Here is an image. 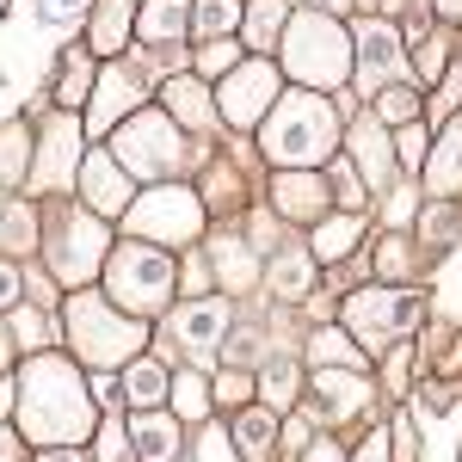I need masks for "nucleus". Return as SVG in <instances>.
I'll return each mask as SVG.
<instances>
[{
  "label": "nucleus",
  "instance_id": "nucleus-1",
  "mask_svg": "<svg viewBox=\"0 0 462 462\" xmlns=\"http://www.w3.org/2000/svg\"><path fill=\"white\" fill-rule=\"evenodd\" d=\"M87 420L93 413H87V394L69 376V364L37 357L32 370H25V431L50 444V438H80Z\"/></svg>",
  "mask_w": 462,
  "mask_h": 462
},
{
  "label": "nucleus",
  "instance_id": "nucleus-2",
  "mask_svg": "<svg viewBox=\"0 0 462 462\" xmlns=\"http://www.w3.org/2000/svg\"><path fill=\"white\" fill-rule=\"evenodd\" d=\"M265 154L278 167H315L333 154V111L315 93H290L278 99V111L265 117Z\"/></svg>",
  "mask_w": 462,
  "mask_h": 462
},
{
  "label": "nucleus",
  "instance_id": "nucleus-3",
  "mask_svg": "<svg viewBox=\"0 0 462 462\" xmlns=\"http://www.w3.org/2000/svg\"><path fill=\"white\" fill-rule=\"evenodd\" d=\"M290 74L296 80H309V87H339L346 80V69H352V56H346V37H339V25L333 19H296L290 25Z\"/></svg>",
  "mask_w": 462,
  "mask_h": 462
},
{
  "label": "nucleus",
  "instance_id": "nucleus-4",
  "mask_svg": "<svg viewBox=\"0 0 462 462\" xmlns=\"http://www.w3.org/2000/svg\"><path fill=\"white\" fill-rule=\"evenodd\" d=\"M69 333L93 364H117V357H130V346L143 339V333L117 315L111 302H99V296H74L69 302Z\"/></svg>",
  "mask_w": 462,
  "mask_h": 462
},
{
  "label": "nucleus",
  "instance_id": "nucleus-5",
  "mask_svg": "<svg viewBox=\"0 0 462 462\" xmlns=\"http://www.w3.org/2000/svg\"><path fill=\"white\" fill-rule=\"evenodd\" d=\"M167 290H173V259L161 247H117V259H111V296L124 309H154V302H167Z\"/></svg>",
  "mask_w": 462,
  "mask_h": 462
},
{
  "label": "nucleus",
  "instance_id": "nucleus-6",
  "mask_svg": "<svg viewBox=\"0 0 462 462\" xmlns=\"http://www.w3.org/2000/svg\"><path fill=\"white\" fill-rule=\"evenodd\" d=\"M346 320H352V333L364 346H383L389 333H407L420 320V302L407 290H364V296H352V315Z\"/></svg>",
  "mask_w": 462,
  "mask_h": 462
},
{
  "label": "nucleus",
  "instance_id": "nucleus-7",
  "mask_svg": "<svg viewBox=\"0 0 462 462\" xmlns=\"http://www.w3.org/2000/svg\"><path fill=\"white\" fill-rule=\"evenodd\" d=\"M117 154H124L130 173H167L179 161V130L167 117H136V124L117 136Z\"/></svg>",
  "mask_w": 462,
  "mask_h": 462
},
{
  "label": "nucleus",
  "instance_id": "nucleus-8",
  "mask_svg": "<svg viewBox=\"0 0 462 462\" xmlns=\"http://www.w3.org/2000/svg\"><path fill=\"white\" fill-rule=\"evenodd\" d=\"M136 228L143 235H167V241H191L198 235V204H191V191H148L143 204H136Z\"/></svg>",
  "mask_w": 462,
  "mask_h": 462
},
{
  "label": "nucleus",
  "instance_id": "nucleus-9",
  "mask_svg": "<svg viewBox=\"0 0 462 462\" xmlns=\"http://www.w3.org/2000/svg\"><path fill=\"white\" fill-rule=\"evenodd\" d=\"M99 247H106V235H99V222L93 216H69L62 228H56V247H50V259H56V272L62 278H87L93 265H99Z\"/></svg>",
  "mask_w": 462,
  "mask_h": 462
},
{
  "label": "nucleus",
  "instance_id": "nucleus-10",
  "mask_svg": "<svg viewBox=\"0 0 462 462\" xmlns=\"http://www.w3.org/2000/svg\"><path fill=\"white\" fill-rule=\"evenodd\" d=\"M272 93H278V74L265 69V62H247V69L222 87V117L228 124H259L265 106H272Z\"/></svg>",
  "mask_w": 462,
  "mask_h": 462
},
{
  "label": "nucleus",
  "instance_id": "nucleus-11",
  "mask_svg": "<svg viewBox=\"0 0 462 462\" xmlns=\"http://www.w3.org/2000/svg\"><path fill=\"white\" fill-rule=\"evenodd\" d=\"M87 204L99 216H117L130 204V179H124V167H117L111 154H93V161H87Z\"/></svg>",
  "mask_w": 462,
  "mask_h": 462
},
{
  "label": "nucleus",
  "instance_id": "nucleus-12",
  "mask_svg": "<svg viewBox=\"0 0 462 462\" xmlns=\"http://www.w3.org/2000/svg\"><path fill=\"white\" fill-rule=\"evenodd\" d=\"M74 161H80V130H74L69 117H56V130L43 136V167H37V185L50 191V185H69Z\"/></svg>",
  "mask_w": 462,
  "mask_h": 462
},
{
  "label": "nucleus",
  "instance_id": "nucleus-13",
  "mask_svg": "<svg viewBox=\"0 0 462 462\" xmlns=\"http://www.w3.org/2000/svg\"><path fill=\"white\" fill-rule=\"evenodd\" d=\"M222 327H228V309L222 302H191V309L173 315V333L185 346H198V352H210L216 339H222Z\"/></svg>",
  "mask_w": 462,
  "mask_h": 462
},
{
  "label": "nucleus",
  "instance_id": "nucleus-14",
  "mask_svg": "<svg viewBox=\"0 0 462 462\" xmlns=\"http://www.w3.org/2000/svg\"><path fill=\"white\" fill-rule=\"evenodd\" d=\"M394 32L389 25H357V69H364V80H383V74H394Z\"/></svg>",
  "mask_w": 462,
  "mask_h": 462
},
{
  "label": "nucleus",
  "instance_id": "nucleus-15",
  "mask_svg": "<svg viewBox=\"0 0 462 462\" xmlns=\"http://www.w3.org/2000/svg\"><path fill=\"white\" fill-rule=\"evenodd\" d=\"M130 106H136V80L130 74H106L99 93H93V130H111Z\"/></svg>",
  "mask_w": 462,
  "mask_h": 462
},
{
  "label": "nucleus",
  "instance_id": "nucleus-16",
  "mask_svg": "<svg viewBox=\"0 0 462 462\" xmlns=\"http://www.w3.org/2000/svg\"><path fill=\"white\" fill-rule=\"evenodd\" d=\"M185 25H191V6H185V0H148V13H143L148 43H173Z\"/></svg>",
  "mask_w": 462,
  "mask_h": 462
},
{
  "label": "nucleus",
  "instance_id": "nucleus-17",
  "mask_svg": "<svg viewBox=\"0 0 462 462\" xmlns=\"http://www.w3.org/2000/svg\"><path fill=\"white\" fill-rule=\"evenodd\" d=\"M124 37H130V0H99V13H93V50H124Z\"/></svg>",
  "mask_w": 462,
  "mask_h": 462
},
{
  "label": "nucleus",
  "instance_id": "nucleus-18",
  "mask_svg": "<svg viewBox=\"0 0 462 462\" xmlns=\"http://www.w3.org/2000/svg\"><path fill=\"white\" fill-rule=\"evenodd\" d=\"M320 198H327V185L309 173H284L278 179V204H284V216H320Z\"/></svg>",
  "mask_w": 462,
  "mask_h": 462
},
{
  "label": "nucleus",
  "instance_id": "nucleus-19",
  "mask_svg": "<svg viewBox=\"0 0 462 462\" xmlns=\"http://www.w3.org/2000/svg\"><path fill=\"white\" fill-rule=\"evenodd\" d=\"M352 161L364 167V179H370V185H383L389 154H383V130H376V124H357V130H352Z\"/></svg>",
  "mask_w": 462,
  "mask_h": 462
},
{
  "label": "nucleus",
  "instance_id": "nucleus-20",
  "mask_svg": "<svg viewBox=\"0 0 462 462\" xmlns=\"http://www.w3.org/2000/svg\"><path fill=\"white\" fill-rule=\"evenodd\" d=\"M315 278V253H278V265H272V290L278 296H302Z\"/></svg>",
  "mask_w": 462,
  "mask_h": 462
},
{
  "label": "nucleus",
  "instance_id": "nucleus-21",
  "mask_svg": "<svg viewBox=\"0 0 462 462\" xmlns=\"http://www.w3.org/2000/svg\"><path fill=\"white\" fill-rule=\"evenodd\" d=\"M315 383H320V394H327V413H352L357 401H364V383H357L352 370H320Z\"/></svg>",
  "mask_w": 462,
  "mask_h": 462
},
{
  "label": "nucleus",
  "instance_id": "nucleus-22",
  "mask_svg": "<svg viewBox=\"0 0 462 462\" xmlns=\"http://www.w3.org/2000/svg\"><path fill=\"white\" fill-rule=\"evenodd\" d=\"M136 444H143V462H173L179 426L173 420H143V426H136Z\"/></svg>",
  "mask_w": 462,
  "mask_h": 462
},
{
  "label": "nucleus",
  "instance_id": "nucleus-23",
  "mask_svg": "<svg viewBox=\"0 0 462 462\" xmlns=\"http://www.w3.org/2000/svg\"><path fill=\"white\" fill-rule=\"evenodd\" d=\"M161 99H167V106H173L179 117H185V124H210V117H216V111H210V99H204V87H198V80H173V87H167Z\"/></svg>",
  "mask_w": 462,
  "mask_h": 462
},
{
  "label": "nucleus",
  "instance_id": "nucleus-24",
  "mask_svg": "<svg viewBox=\"0 0 462 462\" xmlns=\"http://www.w3.org/2000/svg\"><path fill=\"white\" fill-rule=\"evenodd\" d=\"M444 154H438V167H431V185L438 191H450V185H462V117L450 124V136H444Z\"/></svg>",
  "mask_w": 462,
  "mask_h": 462
},
{
  "label": "nucleus",
  "instance_id": "nucleus-25",
  "mask_svg": "<svg viewBox=\"0 0 462 462\" xmlns=\"http://www.w3.org/2000/svg\"><path fill=\"white\" fill-rule=\"evenodd\" d=\"M25 167H32V136H25V130H6V136H0V179L13 185Z\"/></svg>",
  "mask_w": 462,
  "mask_h": 462
},
{
  "label": "nucleus",
  "instance_id": "nucleus-26",
  "mask_svg": "<svg viewBox=\"0 0 462 462\" xmlns=\"http://www.w3.org/2000/svg\"><path fill=\"white\" fill-rule=\"evenodd\" d=\"M210 259H216V265H222V278H228V284H235V290H241V284H247V278H253V259H247V253H241V241H216V247H210Z\"/></svg>",
  "mask_w": 462,
  "mask_h": 462
},
{
  "label": "nucleus",
  "instance_id": "nucleus-27",
  "mask_svg": "<svg viewBox=\"0 0 462 462\" xmlns=\"http://www.w3.org/2000/svg\"><path fill=\"white\" fill-rule=\"evenodd\" d=\"M161 394H167V376H161V364H136V370H130V401H136V407H154Z\"/></svg>",
  "mask_w": 462,
  "mask_h": 462
},
{
  "label": "nucleus",
  "instance_id": "nucleus-28",
  "mask_svg": "<svg viewBox=\"0 0 462 462\" xmlns=\"http://www.w3.org/2000/svg\"><path fill=\"white\" fill-rule=\"evenodd\" d=\"M235 19H241V6H235V0H204V6H198V32H204V37L235 32Z\"/></svg>",
  "mask_w": 462,
  "mask_h": 462
},
{
  "label": "nucleus",
  "instance_id": "nucleus-29",
  "mask_svg": "<svg viewBox=\"0 0 462 462\" xmlns=\"http://www.w3.org/2000/svg\"><path fill=\"white\" fill-rule=\"evenodd\" d=\"M0 241H6L13 253H25L37 241V216L32 210H6V216H0Z\"/></svg>",
  "mask_w": 462,
  "mask_h": 462
},
{
  "label": "nucleus",
  "instance_id": "nucleus-30",
  "mask_svg": "<svg viewBox=\"0 0 462 462\" xmlns=\"http://www.w3.org/2000/svg\"><path fill=\"white\" fill-rule=\"evenodd\" d=\"M352 241H357V222H352V216H339V222H327V228L315 235V253H320V259H339Z\"/></svg>",
  "mask_w": 462,
  "mask_h": 462
},
{
  "label": "nucleus",
  "instance_id": "nucleus-31",
  "mask_svg": "<svg viewBox=\"0 0 462 462\" xmlns=\"http://www.w3.org/2000/svg\"><path fill=\"white\" fill-rule=\"evenodd\" d=\"M315 357H320V364H346V370H352V364H364V346H352L346 333H320Z\"/></svg>",
  "mask_w": 462,
  "mask_h": 462
},
{
  "label": "nucleus",
  "instance_id": "nucleus-32",
  "mask_svg": "<svg viewBox=\"0 0 462 462\" xmlns=\"http://www.w3.org/2000/svg\"><path fill=\"white\" fill-rule=\"evenodd\" d=\"M235 62H241V50H235L228 37H210V43L198 50V69H204V74H228Z\"/></svg>",
  "mask_w": 462,
  "mask_h": 462
},
{
  "label": "nucleus",
  "instance_id": "nucleus-33",
  "mask_svg": "<svg viewBox=\"0 0 462 462\" xmlns=\"http://www.w3.org/2000/svg\"><path fill=\"white\" fill-rule=\"evenodd\" d=\"M272 438H278V420H272V413H247V420H241V444H247L253 457L272 450Z\"/></svg>",
  "mask_w": 462,
  "mask_h": 462
},
{
  "label": "nucleus",
  "instance_id": "nucleus-34",
  "mask_svg": "<svg viewBox=\"0 0 462 462\" xmlns=\"http://www.w3.org/2000/svg\"><path fill=\"white\" fill-rule=\"evenodd\" d=\"M278 25H284V0H259V6L247 13V32H253V43H265V37L278 32Z\"/></svg>",
  "mask_w": 462,
  "mask_h": 462
},
{
  "label": "nucleus",
  "instance_id": "nucleus-35",
  "mask_svg": "<svg viewBox=\"0 0 462 462\" xmlns=\"http://www.w3.org/2000/svg\"><path fill=\"white\" fill-rule=\"evenodd\" d=\"M179 413H185V420H198V413H204V407H210V394H204V376H179Z\"/></svg>",
  "mask_w": 462,
  "mask_h": 462
},
{
  "label": "nucleus",
  "instance_id": "nucleus-36",
  "mask_svg": "<svg viewBox=\"0 0 462 462\" xmlns=\"http://www.w3.org/2000/svg\"><path fill=\"white\" fill-rule=\"evenodd\" d=\"M444 296H438V309H444V315H462V253L457 259H450V265H444Z\"/></svg>",
  "mask_w": 462,
  "mask_h": 462
},
{
  "label": "nucleus",
  "instance_id": "nucleus-37",
  "mask_svg": "<svg viewBox=\"0 0 462 462\" xmlns=\"http://www.w3.org/2000/svg\"><path fill=\"white\" fill-rule=\"evenodd\" d=\"M259 389H265V401H278V407H284V401H290V389H296V370H290V364H272Z\"/></svg>",
  "mask_w": 462,
  "mask_h": 462
},
{
  "label": "nucleus",
  "instance_id": "nucleus-38",
  "mask_svg": "<svg viewBox=\"0 0 462 462\" xmlns=\"http://www.w3.org/2000/svg\"><path fill=\"white\" fill-rule=\"evenodd\" d=\"M383 117H389V124H407V117H413V93H407V87H389V93H383Z\"/></svg>",
  "mask_w": 462,
  "mask_h": 462
},
{
  "label": "nucleus",
  "instance_id": "nucleus-39",
  "mask_svg": "<svg viewBox=\"0 0 462 462\" xmlns=\"http://www.w3.org/2000/svg\"><path fill=\"white\" fill-rule=\"evenodd\" d=\"M394 438H401V444H394V457H401V462H413V457H420V426H413L407 413L394 420Z\"/></svg>",
  "mask_w": 462,
  "mask_h": 462
},
{
  "label": "nucleus",
  "instance_id": "nucleus-40",
  "mask_svg": "<svg viewBox=\"0 0 462 462\" xmlns=\"http://www.w3.org/2000/svg\"><path fill=\"white\" fill-rule=\"evenodd\" d=\"M198 462H235V450H228V438L222 431H204V444H198Z\"/></svg>",
  "mask_w": 462,
  "mask_h": 462
},
{
  "label": "nucleus",
  "instance_id": "nucleus-41",
  "mask_svg": "<svg viewBox=\"0 0 462 462\" xmlns=\"http://www.w3.org/2000/svg\"><path fill=\"white\" fill-rule=\"evenodd\" d=\"M401 161H407V167L426 161V136H420V130H401Z\"/></svg>",
  "mask_w": 462,
  "mask_h": 462
},
{
  "label": "nucleus",
  "instance_id": "nucleus-42",
  "mask_svg": "<svg viewBox=\"0 0 462 462\" xmlns=\"http://www.w3.org/2000/svg\"><path fill=\"white\" fill-rule=\"evenodd\" d=\"M80 93H87V62L62 69V99H80Z\"/></svg>",
  "mask_w": 462,
  "mask_h": 462
},
{
  "label": "nucleus",
  "instance_id": "nucleus-43",
  "mask_svg": "<svg viewBox=\"0 0 462 462\" xmlns=\"http://www.w3.org/2000/svg\"><path fill=\"white\" fill-rule=\"evenodd\" d=\"M13 333H19V339H25V346H37V339H43V320H37L32 309H25V315L13 320Z\"/></svg>",
  "mask_w": 462,
  "mask_h": 462
},
{
  "label": "nucleus",
  "instance_id": "nucleus-44",
  "mask_svg": "<svg viewBox=\"0 0 462 462\" xmlns=\"http://www.w3.org/2000/svg\"><path fill=\"white\" fill-rule=\"evenodd\" d=\"M438 69H444V43H420V74L431 80Z\"/></svg>",
  "mask_w": 462,
  "mask_h": 462
},
{
  "label": "nucleus",
  "instance_id": "nucleus-45",
  "mask_svg": "<svg viewBox=\"0 0 462 462\" xmlns=\"http://www.w3.org/2000/svg\"><path fill=\"white\" fill-rule=\"evenodd\" d=\"M13 302H19V272L0 265V309H13Z\"/></svg>",
  "mask_w": 462,
  "mask_h": 462
},
{
  "label": "nucleus",
  "instance_id": "nucleus-46",
  "mask_svg": "<svg viewBox=\"0 0 462 462\" xmlns=\"http://www.w3.org/2000/svg\"><path fill=\"white\" fill-rule=\"evenodd\" d=\"M0 462H25V444H19L6 426H0Z\"/></svg>",
  "mask_w": 462,
  "mask_h": 462
},
{
  "label": "nucleus",
  "instance_id": "nucleus-47",
  "mask_svg": "<svg viewBox=\"0 0 462 462\" xmlns=\"http://www.w3.org/2000/svg\"><path fill=\"white\" fill-rule=\"evenodd\" d=\"M222 401H247V383L241 376H222Z\"/></svg>",
  "mask_w": 462,
  "mask_h": 462
},
{
  "label": "nucleus",
  "instance_id": "nucleus-48",
  "mask_svg": "<svg viewBox=\"0 0 462 462\" xmlns=\"http://www.w3.org/2000/svg\"><path fill=\"white\" fill-rule=\"evenodd\" d=\"M302 462H339V450H333V444H315V450H309Z\"/></svg>",
  "mask_w": 462,
  "mask_h": 462
},
{
  "label": "nucleus",
  "instance_id": "nucleus-49",
  "mask_svg": "<svg viewBox=\"0 0 462 462\" xmlns=\"http://www.w3.org/2000/svg\"><path fill=\"white\" fill-rule=\"evenodd\" d=\"M364 462H389V450H383V444H370V450H364Z\"/></svg>",
  "mask_w": 462,
  "mask_h": 462
},
{
  "label": "nucleus",
  "instance_id": "nucleus-50",
  "mask_svg": "<svg viewBox=\"0 0 462 462\" xmlns=\"http://www.w3.org/2000/svg\"><path fill=\"white\" fill-rule=\"evenodd\" d=\"M320 13H346V0H315Z\"/></svg>",
  "mask_w": 462,
  "mask_h": 462
},
{
  "label": "nucleus",
  "instance_id": "nucleus-51",
  "mask_svg": "<svg viewBox=\"0 0 462 462\" xmlns=\"http://www.w3.org/2000/svg\"><path fill=\"white\" fill-rule=\"evenodd\" d=\"M438 6H444V13H450V19H462V0H438Z\"/></svg>",
  "mask_w": 462,
  "mask_h": 462
},
{
  "label": "nucleus",
  "instance_id": "nucleus-52",
  "mask_svg": "<svg viewBox=\"0 0 462 462\" xmlns=\"http://www.w3.org/2000/svg\"><path fill=\"white\" fill-rule=\"evenodd\" d=\"M6 401H13V389H6V383H0V413H6Z\"/></svg>",
  "mask_w": 462,
  "mask_h": 462
},
{
  "label": "nucleus",
  "instance_id": "nucleus-53",
  "mask_svg": "<svg viewBox=\"0 0 462 462\" xmlns=\"http://www.w3.org/2000/svg\"><path fill=\"white\" fill-rule=\"evenodd\" d=\"M50 462H80V457H69V450H62V457H50Z\"/></svg>",
  "mask_w": 462,
  "mask_h": 462
}]
</instances>
